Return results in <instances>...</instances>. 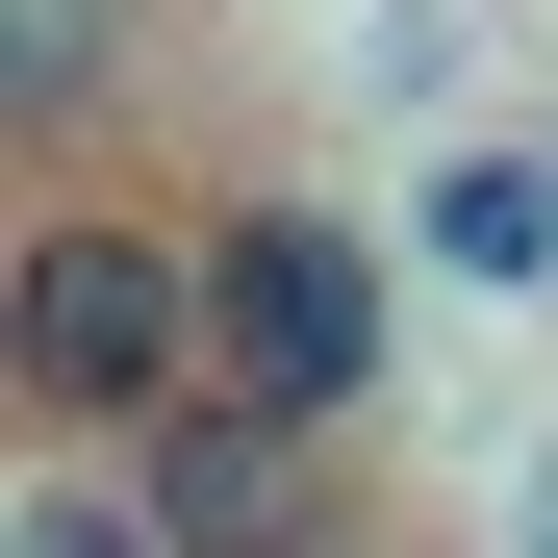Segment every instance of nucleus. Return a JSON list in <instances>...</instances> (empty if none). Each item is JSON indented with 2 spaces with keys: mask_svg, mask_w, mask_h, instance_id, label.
Instances as JSON below:
<instances>
[{
  "mask_svg": "<svg viewBox=\"0 0 558 558\" xmlns=\"http://www.w3.org/2000/svg\"><path fill=\"white\" fill-rule=\"evenodd\" d=\"M0 558H178V533H153V483H128V457L26 432V483H0Z\"/></svg>",
  "mask_w": 558,
  "mask_h": 558,
  "instance_id": "nucleus-5",
  "label": "nucleus"
},
{
  "mask_svg": "<svg viewBox=\"0 0 558 558\" xmlns=\"http://www.w3.org/2000/svg\"><path fill=\"white\" fill-rule=\"evenodd\" d=\"M407 254L457 279V305H533V279H558V153H508V128H457V153L407 178Z\"/></svg>",
  "mask_w": 558,
  "mask_h": 558,
  "instance_id": "nucleus-4",
  "label": "nucleus"
},
{
  "mask_svg": "<svg viewBox=\"0 0 558 558\" xmlns=\"http://www.w3.org/2000/svg\"><path fill=\"white\" fill-rule=\"evenodd\" d=\"M204 229L178 204H26V254H0V407L76 432V457H128L178 381H204Z\"/></svg>",
  "mask_w": 558,
  "mask_h": 558,
  "instance_id": "nucleus-1",
  "label": "nucleus"
},
{
  "mask_svg": "<svg viewBox=\"0 0 558 558\" xmlns=\"http://www.w3.org/2000/svg\"><path fill=\"white\" fill-rule=\"evenodd\" d=\"M204 330H229V381H279L305 432H381L407 381V279L355 204H305V178H229L204 204Z\"/></svg>",
  "mask_w": 558,
  "mask_h": 558,
  "instance_id": "nucleus-2",
  "label": "nucleus"
},
{
  "mask_svg": "<svg viewBox=\"0 0 558 558\" xmlns=\"http://www.w3.org/2000/svg\"><path fill=\"white\" fill-rule=\"evenodd\" d=\"M128 483H153V533H178V558H330V432L279 407V381H229V355L128 432Z\"/></svg>",
  "mask_w": 558,
  "mask_h": 558,
  "instance_id": "nucleus-3",
  "label": "nucleus"
},
{
  "mask_svg": "<svg viewBox=\"0 0 558 558\" xmlns=\"http://www.w3.org/2000/svg\"><path fill=\"white\" fill-rule=\"evenodd\" d=\"M508 558H558V457H508Z\"/></svg>",
  "mask_w": 558,
  "mask_h": 558,
  "instance_id": "nucleus-7",
  "label": "nucleus"
},
{
  "mask_svg": "<svg viewBox=\"0 0 558 558\" xmlns=\"http://www.w3.org/2000/svg\"><path fill=\"white\" fill-rule=\"evenodd\" d=\"M102 51H128V0H0V102H26V128L102 102Z\"/></svg>",
  "mask_w": 558,
  "mask_h": 558,
  "instance_id": "nucleus-6",
  "label": "nucleus"
}]
</instances>
